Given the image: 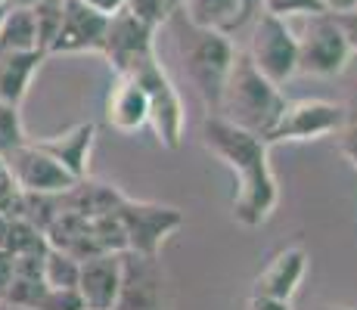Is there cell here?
<instances>
[{
    "label": "cell",
    "mask_w": 357,
    "mask_h": 310,
    "mask_svg": "<svg viewBox=\"0 0 357 310\" xmlns=\"http://www.w3.org/2000/svg\"><path fill=\"white\" fill-rule=\"evenodd\" d=\"M202 143L215 158L236 177L233 192V220L245 230H258L273 217L280 202V186L271 168V143L255 137L221 115H208L202 121Z\"/></svg>",
    "instance_id": "obj_1"
},
{
    "label": "cell",
    "mask_w": 357,
    "mask_h": 310,
    "mask_svg": "<svg viewBox=\"0 0 357 310\" xmlns=\"http://www.w3.org/2000/svg\"><path fill=\"white\" fill-rule=\"evenodd\" d=\"M165 22L174 25L177 56H181V65H183V72H187L193 91L199 93V100H202L205 112L218 115L224 81H227L230 65H233V53H236L230 34L196 29V25H190L177 10L171 13Z\"/></svg>",
    "instance_id": "obj_2"
},
{
    "label": "cell",
    "mask_w": 357,
    "mask_h": 310,
    "mask_svg": "<svg viewBox=\"0 0 357 310\" xmlns=\"http://www.w3.org/2000/svg\"><path fill=\"white\" fill-rule=\"evenodd\" d=\"M283 109H286V96L280 91V84L264 78L245 50L233 53V65H230L227 81H224L218 115L224 121L267 140L273 124L283 115Z\"/></svg>",
    "instance_id": "obj_3"
},
{
    "label": "cell",
    "mask_w": 357,
    "mask_h": 310,
    "mask_svg": "<svg viewBox=\"0 0 357 310\" xmlns=\"http://www.w3.org/2000/svg\"><path fill=\"white\" fill-rule=\"evenodd\" d=\"M137 84L146 91L149 100V127H153L155 140H159L162 149H177L183 143V124H187V112H183V100L177 93L171 75L162 68L159 53L134 62L128 72Z\"/></svg>",
    "instance_id": "obj_4"
},
{
    "label": "cell",
    "mask_w": 357,
    "mask_h": 310,
    "mask_svg": "<svg viewBox=\"0 0 357 310\" xmlns=\"http://www.w3.org/2000/svg\"><path fill=\"white\" fill-rule=\"evenodd\" d=\"M115 215H119L121 230H125L128 251L146 254V258H159L165 239L174 236L183 226L181 208L162 202H143V199H130V196L121 199Z\"/></svg>",
    "instance_id": "obj_5"
},
{
    "label": "cell",
    "mask_w": 357,
    "mask_h": 310,
    "mask_svg": "<svg viewBox=\"0 0 357 310\" xmlns=\"http://www.w3.org/2000/svg\"><path fill=\"white\" fill-rule=\"evenodd\" d=\"M295 40H298V75L335 78L351 59L345 34L335 25V16L329 10L305 16V29L295 34Z\"/></svg>",
    "instance_id": "obj_6"
},
{
    "label": "cell",
    "mask_w": 357,
    "mask_h": 310,
    "mask_svg": "<svg viewBox=\"0 0 357 310\" xmlns=\"http://www.w3.org/2000/svg\"><path fill=\"white\" fill-rule=\"evenodd\" d=\"M245 53L255 62L258 72L271 78L273 84H286L292 75H298V40L289 29V19L283 16L258 13Z\"/></svg>",
    "instance_id": "obj_7"
},
{
    "label": "cell",
    "mask_w": 357,
    "mask_h": 310,
    "mask_svg": "<svg viewBox=\"0 0 357 310\" xmlns=\"http://www.w3.org/2000/svg\"><path fill=\"white\" fill-rule=\"evenodd\" d=\"M348 121V109L333 100H298L286 102L280 121L273 124L267 143L283 140H320V137L339 134Z\"/></svg>",
    "instance_id": "obj_8"
},
{
    "label": "cell",
    "mask_w": 357,
    "mask_h": 310,
    "mask_svg": "<svg viewBox=\"0 0 357 310\" xmlns=\"http://www.w3.org/2000/svg\"><path fill=\"white\" fill-rule=\"evenodd\" d=\"M155 34H159V29L146 25L143 19H137L134 13L119 10V13L109 16L100 56H106L109 68H112L115 75H121V72H128L134 62L153 56L155 53Z\"/></svg>",
    "instance_id": "obj_9"
},
{
    "label": "cell",
    "mask_w": 357,
    "mask_h": 310,
    "mask_svg": "<svg viewBox=\"0 0 357 310\" xmlns=\"http://www.w3.org/2000/svg\"><path fill=\"white\" fill-rule=\"evenodd\" d=\"M112 310H165V267L159 258L121 251V288Z\"/></svg>",
    "instance_id": "obj_10"
},
{
    "label": "cell",
    "mask_w": 357,
    "mask_h": 310,
    "mask_svg": "<svg viewBox=\"0 0 357 310\" xmlns=\"http://www.w3.org/2000/svg\"><path fill=\"white\" fill-rule=\"evenodd\" d=\"M6 174L16 180L22 192H66L78 180L34 140H25L22 146L6 155Z\"/></svg>",
    "instance_id": "obj_11"
},
{
    "label": "cell",
    "mask_w": 357,
    "mask_h": 310,
    "mask_svg": "<svg viewBox=\"0 0 357 310\" xmlns=\"http://www.w3.org/2000/svg\"><path fill=\"white\" fill-rule=\"evenodd\" d=\"M109 16L84 0H66L63 22L50 44V53H100L102 38H106Z\"/></svg>",
    "instance_id": "obj_12"
},
{
    "label": "cell",
    "mask_w": 357,
    "mask_h": 310,
    "mask_svg": "<svg viewBox=\"0 0 357 310\" xmlns=\"http://www.w3.org/2000/svg\"><path fill=\"white\" fill-rule=\"evenodd\" d=\"M75 288H78L84 307L112 310L121 288V254H91V258H84Z\"/></svg>",
    "instance_id": "obj_13"
},
{
    "label": "cell",
    "mask_w": 357,
    "mask_h": 310,
    "mask_svg": "<svg viewBox=\"0 0 357 310\" xmlns=\"http://www.w3.org/2000/svg\"><path fill=\"white\" fill-rule=\"evenodd\" d=\"M305 273H307V251L301 245H289L267 261V267L252 282V295L273 301H292Z\"/></svg>",
    "instance_id": "obj_14"
},
{
    "label": "cell",
    "mask_w": 357,
    "mask_h": 310,
    "mask_svg": "<svg viewBox=\"0 0 357 310\" xmlns=\"http://www.w3.org/2000/svg\"><path fill=\"white\" fill-rule=\"evenodd\" d=\"M106 124L119 134H137L149 124V100L146 91L130 75H115L106 93Z\"/></svg>",
    "instance_id": "obj_15"
},
{
    "label": "cell",
    "mask_w": 357,
    "mask_h": 310,
    "mask_svg": "<svg viewBox=\"0 0 357 310\" xmlns=\"http://www.w3.org/2000/svg\"><path fill=\"white\" fill-rule=\"evenodd\" d=\"M93 140H97V124L81 121V124H75V127L63 130V134L44 137V140H34V143H38L44 153H50L53 158H56L72 177H84L87 162H91Z\"/></svg>",
    "instance_id": "obj_16"
},
{
    "label": "cell",
    "mask_w": 357,
    "mask_h": 310,
    "mask_svg": "<svg viewBox=\"0 0 357 310\" xmlns=\"http://www.w3.org/2000/svg\"><path fill=\"white\" fill-rule=\"evenodd\" d=\"M121 199H125V192L119 186L93 180V177L84 174L63 192V208L75 211L81 217H102V215H112L121 205Z\"/></svg>",
    "instance_id": "obj_17"
},
{
    "label": "cell",
    "mask_w": 357,
    "mask_h": 310,
    "mask_svg": "<svg viewBox=\"0 0 357 310\" xmlns=\"http://www.w3.org/2000/svg\"><path fill=\"white\" fill-rule=\"evenodd\" d=\"M44 56L47 53H40V50L0 53V102L22 106V100L29 96V87H31Z\"/></svg>",
    "instance_id": "obj_18"
},
{
    "label": "cell",
    "mask_w": 357,
    "mask_h": 310,
    "mask_svg": "<svg viewBox=\"0 0 357 310\" xmlns=\"http://www.w3.org/2000/svg\"><path fill=\"white\" fill-rule=\"evenodd\" d=\"M177 13L196 29L239 31V0H177Z\"/></svg>",
    "instance_id": "obj_19"
},
{
    "label": "cell",
    "mask_w": 357,
    "mask_h": 310,
    "mask_svg": "<svg viewBox=\"0 0 357 310\" xmlns=\"http://www.w3.org/2000/svg\"><path fill=\"white\" fill-rule=\"evenodd\" d=\"M22 50H40L31 6H6L3 22H0V53H22Z\"/></svg>",
    "instance_id": "obj_20"
},
{
    "label": "cell",
    "mask_w": 357,
    "mask_h": 310,
    "mask_svg": "<svg viewBox=\"0 0 357 310\" xmlns=\"http://www.w3.org/2000/svg\"><path fill=\"white\" fill-rule=\"evenodd\" d=\"M78 270H81V261L72 258L63 248H47L44 261H40V277L50 288H75L78 286Z\"/></svg>",
    "instance_id": "obj_21"
},
{
    "label": "cell",
    "mask_w": 357,
    "mask_h": 310,
    "mask_svg": "<svg viewBox=\"0 0 357 310\" xmlns=\"http://www.w3.org/2000/svg\"><path fill=\"white\" fill-rule=\"evenodd\" d=\"M3 248L13 254V258H22V254H44L50 242H47V233L40 226H34L31 220L25 217H13L10 230H6V242Z\"/></svg>",
    "instance_id": "obj_22"
},
{
    "label": "cell",
    "mask_w": 357,
    "mask_h": 310,
    "mask_svg": "<svg viewBox=\"0 0 357 310\" xmlns=\"http://www.w3.org/2000/svg\"><path fill=\"white\" fill-rule=\"evenodd\" d=\"M63 6H66V0H34L31 3L34 29H38V47L47 56H50V44L59 31V22H63Z\"/></svg>",
    "instance_id": "obj_23"
},
{
    "label": "cell",
    "mask_w": 357,
    "mask_h": 310,
    "mask_svg": "<svg viewBox=\"0 0 357 310\" xmlns=\"http://www.w3.org/2000/svg\"><path fill=\"white\" fill-rule=\"evenodd\" d=\"M121 10L134 13L137 19H143V22L153 25V29H162L165 19L174 13L168 0H125V6H121Z\"/></svg>",
    "instance_id": "obj_24"
},
{
    "label": "cell",
    "mask_w": 357,
    "mask_h": 310,
    "mask_svg": "<svg viewBox=\"0 0 357 310\" xmlns=\"http://www.w3.org/2000/svg\"><path fill=\"white\" fill-rule=\"evenodd\" d=\"M261 10L273 13V16L295 19V16H311V13H324L326 6L320 0H261Z\"/></svg>",
    "instance_id": "obj_25"
},
{
    "label": "cell",
    "mask_w": 357,
    "mask_h": 310,
    "mask_svg": "<svg viewBox=\"0 0 357 310\" xmlns=\"http://www.w3.org/2000/svg\"><path fill=\"white\" fill-rule=\"evenodd\" d=\"M84 301H81L78 288H44L40 301L34 304V310H81Z\"/></svg>",
    "instance_id": "obj_26"
},
{
    "label": "cell",
    "mask_w": 357,
    "mask_h": 310,
    "mask_svg": "<svg viewBox=\"0 0 357 310\" xmlns=\"http://www.w3.org/2000/svg\"><path fill=\"white\" fill-rule=\"evenodd\" d=\"M339 78L345 81V100H342V106L348 109V115H357V56H351L345 62Z\"/></svg>",
    "instance_id": "obj_27"
},
{
    "label": "cell",
    "mask_w": 357,
    "mask_h": 310,
    "mask_svg": "<svg viewBox=\"0 0 357 310\" xmlns=\"http://www.w3.org/2000/svg\"><path fill=\"white\" fill-rule=\"evenodd\" d=\"M333 16H335V25L345 34V44H348V50H351V56H357V6L339 10V13H333Z\"/></svg>",
    "instance_id": "obj_28"
},
{
    "label": "cell",
    "mask_w": 357,
    "mask_h": 310,
    "mask_svg": "<svg viewBox=\"0 0 357 310\" xmlns=\"http://www.w3.org/2000/svg\"><path fill=\"white\" fill-rule=\"evenodd\" d=\"M339 137H342V153H345V158H357V115H348Z\"/></svg>",
    "instance_id": "obj_29"
},
{
    "label": "cell",
    "mask_w": 357,
    "mask_h": 310,
    "mask_svg": "<svg viewBox=\"0 0 357 310\" xmlns=\"http://www.w3.org/2000/svg\"><path fill=\"white\" fill-rule=\"evenodd\" d=\"M261 10V0H239V29H245L249 22H255Z\"/></svg>",
    "instance_id": "obj_30"
},
{
    "label": "cell",
    "mask_w": 357,
    "mask_h": 310,
    "mask_svg": "<svg viewBox=\"0 0 357 310\" xmlns=\"http://www.w3.org/2000/svg\"><path fill=\"white\" fill-rule=\"evenodd\" d=\"M245 310H292V301H273V298H261V295H252L249 307Z\"/></svg>",
    "instance_id": "obj_31"
},
{
    "label": "cell",
    "mask_w": 357,
    "mask_h": 310,
    "mask_svg": "<svg viewBox=\"0 0 357 310\" xmlns=\"http://www.w3.org/2000/svg\"><path fill=\"white\" fill-rule=\"evenodd\" d=\"M10 279H13V254L6 248H0V295L10 286Z\"/></svg>",
    "instance_id": "obj_32"
},
{
    "label": "cell",
    "mask_w": 357,
    "mask_h": 310,
    "mask_svg": "<svg viewBox=\"0 0 357 310\" xmlns=\"http://www.w3.org/2000/svg\"><path fill=\"white\" fill-rule=\"evenodd\" d=\"M87 6H93V10L106 13V16H112V13H119L121 6H125V0H84Z\"/></svg>",
    "instance_id": "obj_33"
},
{
    "label": "cell",
    "mask_w": 357,
    "mask_h": 310,
    "mask_svg": "<svg viewBox=\"0 0 357 310\" xmlns=\"http://www.w3.org/2000/svg\"><path fill=\"white\" fill-rule=\"evenodd\" d=\"M320 3H324L329 13H339V10H351V6H357V0H320Z\"/></svg>",
    "instance_id": "obj_34"
},
{
    "label": "cell",
    "mask_w": 357,
    "mask_h": 310,
    "mask_svg": "<svg viewBox=\"0 0 357 310\" xmlns=\"http://www.w3.org/2000/svg\"><path fill=\"white\" fill-rule=\"evenodd\" d=\"M10 220H13V217H6L3 211H0V248H3V242H6V230H10Z\"/></svg>",
    "instance_id": "obj_35"
},
{
    "label": "cell",
    "mask_w": 357,
    "mask_h": 310,
    "mask_svg": "<svg viewBox=\"0 0 357 310\" xmlns=\"http://www.w3.org/2000/svg\"><path fill=\"white\" fill-rule=\"evenodd\" d=\"M320 310H351V307H339V304H326V307H320Z\"/></svg>",
    "instance_id": "obj_36"
},
{
    "label": "cell",
    "mask_w": 357,
    "mask_h": 310,
    "mask_svg": "<svg viewBox=\"0 0 357 310\" xmlns=\"http://www.w3.org/2000/svg\"><path fill=\"white\" fill-rule=\"evenodd\" d=\"M3 171H6V158L0 155V174H3Z\"/></svg>",
    "instance_id": "obj_37"
},
{
    "label": "cell",
    "mask_w": 357,
    "mask_h": 310,
    "mask_svg": "<svg viewBox=\"0 0 357 310\" xmlns=\"http://www.w3.org/2000/svg\"><path fill=\"white\" fill-rule=\"evenodd\" d=\"M3 13H6V3H0V22H3Z\"/></svg>",
    "instance_id": "obj_38"
},
{
    "label": "cell",
    "mask_w": 357,
    "mask_h": 310,
    "mask_svg": "<svg viewBox=\"0 0 357 310\" xmlns=\"http://www.w3.org/2000/svg\"><path fill=\"white\" fill-rule=\"evenodd\" d=\"M348 162H351V168H354V174H357V158H348Z\"/></svg>",
    "instance_id": "obj_39"
},
{
    "label": "cell",
    "mask_w": 357,
    "mask_h": 310,
    "mask_svg": "<svg viewBox=\"0 0 357 310\" xmlns=\"http://www.w3.org/2000/svg\"><path fill=\"white\" fill-rule=\"evenodd\" d=\"M168 3H171V10H177V0H168Z\"/></svg>",
    "instance_id": "obj_40"
},
{
    "label": "cell",
    "mask_w": 357,
    "mask_h": 310,
    "mask_svg": "<svg viewBox=\"0 0 357 310\" xmlns=\"http://www.w3.org/2000/svg\"><path fill=\"white\" fill-rule=\"evenodd\" d=\"M81 310H91V307H81Z\"/></svg>",
    "instance_id": "obj_41"
}]
</instances>
